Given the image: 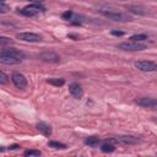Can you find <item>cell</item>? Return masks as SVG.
<instances>
[{
	"instance_id": "obj_1",
	"label": "cell",
	"mask_w": 157,
	"mask_h": 157,
	"mask_svg": "<svg viewBox=\"0 0 157 157\" xmlns=\"http://www.w3.org/2000/svg\"><path fill=\"white\" fill-rule=\"evenodd\" d=\"M44 11H45V7L43 5H40L39 2H32L31 5L18 10L17 12L22 16H26V17H33V16L40 13V12H44Z\"/></svg>"
},
{
	"instance_id": "obj_2",
	"label": "cell",
	"mask_w": 157,
	"mask_h": 157,
	"mask_svg": "<svg viewBox=\"0 0 157 157\" xmlns=\"http://www.w3.org/2000/svg\"><path fill=\"white\" fill-rule=\"evenodd\" d=\"M99 12L104 16V17H108L109 20H113V21H119V22H128V21H131V16L126 15V13H123V12H119V11H115V10H104V9H101Z\"/></svg>"
},
{
	"instance_id": "obj_3",
	"label": "cell",
	"mask_w": 157,
	"mask_h": 157,
	"mask_svg": "<svg viewBox=\"0 0 157 157\" xmlns=\"http://www.w3.org/2000/svg\"><path fill=\"white\" fill-rule=\"evenodd\" d=\"M118 48L121 50L126 52H137V50H144L147 48V43L145 42H136V40H126L120 44H118Z\"/></svg>"
},
{
	"instance_id": "obj_4",
	"label": "cell",
	"mask_w": 157,
	"mask_h": 157,
	"mask_svg": "<svg viewBox=\"0 0 157 157\" xmlns=\"http://www.w3.org/2000/svg\"><path fill=\"white\" fill-rule=\"evenodd\" d=\"M110 141L117 142V144H123V145H136L140 142V140L135 136L131 135H119V136H114L110 139Z\"/></svg>"
},
{
	"instance_id": "obj_5",
	"label": "cell",
	"mask_w": 157,
	"mask_h": 157,
	"mask_svg": "<svg viewBox=\"0 0 157 157\" xmlns=\"http://www.w3.org/2000/svg\"><path fill=\"white\" fill-rule=\"evenodd\" d=\"M135 67L140 71H145V72H152V71H157V64L150 60H142V61H136L135 63Z\"/></svg>"
},
{
	"instance_id": "obj_6",
	"label": "cell",
	"mask_w": 157,
	"mask_h": 157,
	"mask_svg": "<svg viewBox=\"0 0 157 157\" xmlns=\"http://www.w3.org/2000/svg\"><path fill=\"white\" fill-rule=\"evenodd\" d=\"M136 104L142 107V108H148V109H153L157 110V99L156 98H151V97H142L136 99Z\"/></svg>"
},
{
	"instance_id": "obj_7",
	"label": "cell",
	"mask_w": 157,
	"mask_h": 157,
	"mask_svg": "<svg viewBox=\"0 0 157 157\" xmlns=\"http://www.w3.org/2000/svg\"><path fill=\"white\" fill-rule=\"evenodd\" d=\"M20 40L23 42H29V43H37L42 40V36L37 34V33H32V32H22V33H17L16 36Z\"/></svg>"
},
{
	"instance_id": "obj_8",
	"label": "cell",
	"mask_w": 157,
	"mask_h": 157,
	"mask_svg": "<svg viewBox=\"0 0 157 157\" xmlns=\"http://www.w3.org/2000/svg\"><path fill=\"white\" fill-rule=\"evenodd\" d=\"M11 81H12V83L17 87V88H20V90H23V88H26L27 87V78L22 75V74H20V72H13L12 75H11Z\"/></svg>"
},
{
	"instance_id": "obj_9",
	"label": "cell",
	"mask_w": 157,
	"mask_h": 157,
	"mask_svg": "<svg viewBox=\"0 0 157 157\" xmlns=\"http://www.w3.org/2000/svg\"><path fill=\"white\" fill-rule=\"evenodd\" d=\"M39 59L45 63H59L60 61V56L53 52H45V53L39 54Z\"/></svg>"
},
{
	"instance_id": "obj_10",
	"label": "cell",
	"mask_w": 157,
	"mask_h": 157,
	"mask_svg": "<svg viewBox=\"0 0 157 157\" xmlns=\"http://www.w3.org/2000/svg\"><path fill=\"white\" fill-rule=\"evenodd\" d=\"M69 92L72 97H75L77 99L82 98V96H83V90L77 82H72V83L69 85Z\"/></svg>"
},
{
	"instance_id": "obj_11",
	"label": "cell",
	"mask_w": 157,
	"mask_h": 157,
	"mask_svg": "<svg viewBox=\"0 0 157 157\" xmlns=\"http://www.w3.org/2000/svg\"><path fill=\"white\" fill-rule=\"evenodd\" d=\"M0 54H2V55H11V56H15V58H18V59H22V60L25 59V54L22 52H20V50L15 49V48H2Z\"/></svg>"
},
{
	"instance_id": "obj_12",
	"label": "cell",
	"mask_w": 157,
	"mask_h": 157,
	"mask_svg": "<svg viewBox=\"0 0 157 157\" xmlns=\"http://www.w3.org/2000/svg\"><path fill=\"white\" fill-rule=\"evenodd\" d=\"M22 61H23L22 59H18V58H15V56H11V55H2V54H0V63L1 64L16 65V64H20Z\"/></svg>"
},
{
	"instance_id": "obj_13",
	"label": "cell",
	"mask_w": 157,
	"mask_h": 157,
	"mask_svg": "<svg viewBox=\"0 0 157 157\" xmlns=\"http://www.w3.org/2000/svg\"><path fill=\"white\" fill-rule=\"evenodd\" d=\"M126 10L134 15H139V16H145L147 13V10L142 6H137V5H129L126 6Z\"/></svg>"
},
{
	"instance_id": "obj_14",
	"label": "cell",
	"mask_w": 157,
	"mask_h": 157,
	"mask_svg": "<svg viewBox=\"0 0 157 157\" xmlns=\"http://www.w3.org/2000/svg\"><path fill=\"white\" fill-rule=\"evenodd\" d=\"M36 128H37V130H38L42 135H44V136H50V135L53 134V130H52L50 125H48V124H45V123H38Z\"/></svg>"
},
{
	"instance_id": "obj_15",
	"label": "cell",
	"mask_w": 157,
	"mask_h": 157,
	"mask_svg": "<svg viewBox=\"0 0 157 157\" xmlns=\"http://www.w3.org/2000/svg\"><path fill=\"white\" fill-rule=\"evenodd\" d=\"M99 142H101V139L98 136H88V137L85 139V144L88 145V146H91V147L98 146Z\"/></svg>"
},
{
	"instance_id": "obj_16",
	"label": "cell",
	"mask_w": 157,
	"mask_h": 157,
	"mask_svg": "<svg viewBox=\"0 0 157 157\" xmlns=\"http://www.w3.org/2000/svg\"><path fill=\"white\" fill-rule=\"evenodd\" d=\"M47 82H48V83H50V85H53V86L60 87V86H63V85L65 83V80H64V78L54 77V78H48V80H47Z\"/></svg>"
},
{
	"instance_id": "obj_17",
	"label": "cell",
	"mask_w": 157,
	"mask_h": 157,
	"mask_svg": "<svg viewBox=\"0 0 157 157\" xmlns=\"http://www.w3.org/2000/svg\"><path fill=\"white\" fill-rule=\"evenodd\" d=\"M101 150H102L103 152H108V153H110V152H113V151L115 150V146H114L113 144H110V142H104V144H102Z\"/></svg>"
},
{
	"instance_id": "obj_18",
	"label": "cell",
	"mask_w": 157,
	"mask_h": 157,
	"mask_svg": "<svg viewBox=\"0 0 157 157\" xmlns=\"http://www.w3.org/2000/svg\"><path fill=\"white\" fill-rule=\"evenodd\" d=\"M129 39L130 40H136V42H145V40H147V36L145 33H139V34H132Z\"/></svg>"
},
{
	"instance_id": "obj_19",
	"label": "cell",
	"mask_w": 157,
	"mask_h": 157,
	"mask_svg": "<svg viewBox=\"0 0 157 157\" xmlns=\"http://www.w3.org/2000/svg\"><path fill=\"white\" fill-rule=\"evenodd\" d=\"M48 146L53 147V148H60V150H65L66 148L65 144H61V142H58V141H50V142H48Z\"/></svg>"
},
{
	"instance_id": "obj_20",
	"label": "cell",
	"mask_w": 157,
	"mask_h": 157,
	"mask_svg": "<svg viewBox=\"0 0 157 157\" xmlns=\"http://www.w3.org/2000/svg\"><path fill=\"white\" fill-rule=\"evenodd\" d=\"M23 155L25 156H40L42 152L39 150H27V151H25Z\"/></svg>"
},
{
	"instance_id": "obj_21",
	"label": "cell",
	"mask_w": 157,
	"mask_h": 157,
	"mask_svg": "<svg viewBox=\"0 0 157 157\" xmlns=\"http://www.w3.org/2000/svg\"><path fill=\"white\" fill-rule=\"evenodd\" d=\"M7 81H9V76L5 74V72H0V83L1 85H5V83H7Z\"/></svg>"
},
{
	"instance_id": "obj_22",
	"label": "cell",
	"mask_w": 157,
	"mask_h": 157,
	"mask_svg": "<svg viewBox=\"0 0 157 157\" xmlns=\"http://www.w3.org/2000/svg\"><path fill=\"white\" fill-rule=\"evenodd\" d=\"M72 17H74V13H72L71 10H67V11H65L63 13V18L64 20H72Z\"/></svg>"
},
{
	"instance_id": "obj_23",
	"label": "cell",
	"mask_w": 157,
	"mask_h": 157,
	"mask_svg": "<svg viewBox=\"0 0 157 157\" xmlns=\"http://www.w3.org/2000/svg\"><path fill=\"white\" fill-rule=\"evenodd\" d=\"M11 43H12V40L10 38H6V37H1L0 38V44H1L2 48L5 47V44H11Z\"/></svg>"
},
{
	"instance_id": "obj_24",
	"label": "cell",
	"mask_w": 157,
	"mask_h": 157,
	"mask_svg": "<svg viewBox=\"0 0 157 157\" xmlns=\"http://www.w3.org/2000/svg\"><path fill=\"white\" fill-rule=\"evenodd\" d=\"M10 10V6H7L5 2H1V7H0V12L1 13H6Z\"/></svg>"
},
{
	"instance_id": "obj_25",
	"label": "cell",
	"mask_w": 157,
	"mask_h": 157,
	"mask_svg": "<svg viewBox=\"0 0 157 157\" xmlns=\"http://www.w3.org/2000/svg\"><path fill=\"white\" fill-rule=\"evenodd\" d=\"M112 34L120 37V36H124V32H121V31H112Z\"/></svg>"
},
{
	"instance_id": "obj_26",
	"label": "cell",
	"mask_w": 157,
	"mask_h": 157,
	"mask_svg": "<svg viewBox=\"0 0 157 157\" xmlns=\"http://www.w3.org/2000/svg\"><path fill=\"white\" fill-rule=\"evenodd\" d=\"M20 146L18 145H12V146H10V150H16V148H18Z\"/></svg>"
},
{
	"instance_id": "obj_27",
	"label": "cell",
	"mask_w": 157,
	"mask_h": 157,
	"mask_svg": "<svg viewBox=\"0 0 157 157\" xmlns=\"http://www.w3.org/2000/svg\"><path fill=\"white\" fill-rule=\"evenodd\" d=\"M23 1H31V2H40L42 0H23Z\"/></svg>"
},
{
	"instance_id": "obj_28",
	"label": "cell",
	"mask_w": 157,
	"mask_h": 157,
	"mask_svg": "<svg viewBox=\"0 0 157 157\" xmlns=\"http://www.w3.org/2000/svg\"><path fill=\"white\" fill-rule=\"evenodd\" d=\"M1 2H5V0H1Z\"/></svg>"
}]
</instances>
